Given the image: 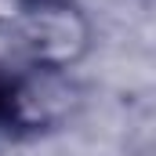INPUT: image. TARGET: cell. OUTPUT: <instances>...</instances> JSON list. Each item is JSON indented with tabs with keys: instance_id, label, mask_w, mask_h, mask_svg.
<instances>
[{
	"instance_id": "obj_2",
	"label": "cell",
	"mask_w": 156,
	"mask_h": 156,
	"mask_svg": "<svg viewBox=\"0 0 156 156\" xmlns=\"http://www.w3.org/2000/svg\"><path fill=\"white\" fill-rule=\"evenodd\" d=\"M33 0H0V33H11V26L22 18V11Z\"/></svg>"
},
{
	"instance_id": "obj_3",
	"label": "cell",
	"mask_w": 156,
	"mask_h": 156,
	"mask_svg": "<svg viewBox=\"0 0 156 156\" xmlns=\"http://www.w3.org/2000/svg\"><path fill=\"white\" fill-rule=\"evenodd\" d=\"M0 131H11V76H0Z\"/></svg>"
},
{
	"instance_id": "obj_1",
	"label": "cell",
	"mask_w": 156,
	"mask_h": 156,
	"mask_svg": "<svg viewBox=\"0 0 156 156\" xmlns=\"http://www.w3.org/2000/svg\"><path fill=\"white\" fill-rule=\"evenodd\" d=\"M11 40L29 69L69 73L91 51V22L73 0H33L11 26Z\"/></svg>"
}]
</instances>
